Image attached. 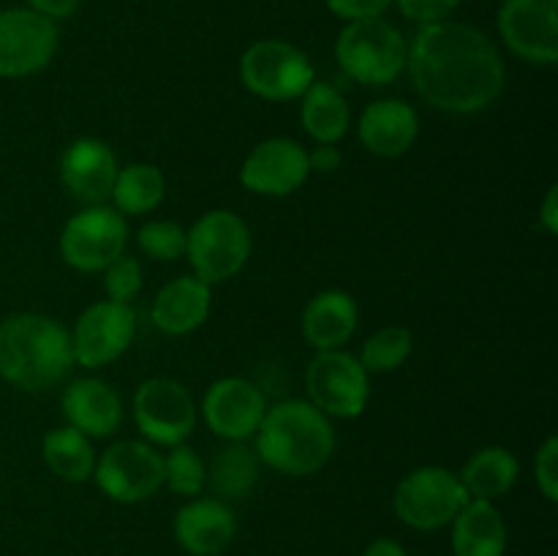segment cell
Segmentation results:
<instances>
[{
	"label": "cell",
	"instance_id": "cell-1",
	"mask_svg": "<svg viewBox=\"0 0 558 556\" xmlns=\"http://www.w3.org/2000/svg\"><path fill=\"white\" fill-rule=\"evenodd\" d=\"M407 69L423 101L450 114L488 109L507 80L499 47L480 27L452 20L420 27L407 49Z\"/></svg>",
	"mask_w": 558,
	"mask_h": 556
},
{
	"label": "cell",
	"instance_id": "cell-2",
	"mask_svg": "<svg viewBox=\"0 0 558 556\" xmlns=\"http://www.w3.org/2000/svg\"><path fill=\"white\" fill-rule=\"evenodd\" d=\"M74 368L71 333L52 316L20 311L0 319V376L27 392L58 387Z\"/></svg>",
	"mask_w": 558,
	"mask_h": 556
},
{
	"label": "cell",
	"instance_id": "cell-3",
	"mask_svg": "<svg viewBox=\"0 0 558 556\" xmlns=\"http://www.w3.org/2000/svg\"><path fill=\"white\" fill-rule=\"evenodd\" d=\"M336 431L311 401H281L267 407L256 431V456L287 478H308L330 461Z\"/></svg>",
	"mask_w": 558,
	"mask_h": 556
},
{
	"label": "cell",
	"instance_id": "cell-4",
	"mask_svg": "<svg viewBox=\"0 0 558 556\" xmlns=\"http://www.w3.org/2000/svg\"><path fill=\"white\" fill-rule=\"evenodd\" d=\"M407 38L385 16L347 22L336 38V60L347 76L381 87L407 71Z\"/></svg>",
	"mask_w": 558,
	"mask_h": 556
},
{
	"label": "cell",
	"instance_id": "cell-5",
	"mask_svg": "<svg viewBox=\"0 0 558 556\" xmlns=\"http://www.w3.org/2000/svg\"><path fill=\"white\" fill-rule=\"evenodd\" d=\"M194 276L207 287L234 278L251 256V229L238 213L210 210L189 229L185 238Z\"/></svg>",
	"mask_w": 558,
	"mask_h": 556
},
{
	"label": "cell",
	"instance_id": "cell-6",
	"mask_svg": "<svg viewBox=\"0 0 558 556\" xmlns=\"http://www.w3.org/2000/svg\"><path fill=\"white\" fill-rule=\"evenodd\" d=\"M240 80L265 101H292L314 82V63L298 44L259 38L240 58Z\"/></svg>",
	"mask_w": 558,
	"mask_h": 556
},
{
	"label": "cell",
	"instance_id": "cell-7",
	"mask_svg": "<svg viewBox=\"0 0 558 556\" xmlns=\"http://www.w3.org/2000/svg\"><path fill=\"white\" fill-rule=\"evenodd\" d=\"M469 501L456 472L445 467H420L398 483L392 507L401 523L417 532H436L456 521Z\"/></svg>",
	"mask_w": 558,
	"mask_h": 556
},
{
	"label": "cell",
	"instance_id": "cell-8",
	"mask_svg": "<svg viewBox=\"0 0 558 556\" xmlns=\"http://www.w3.org/2000/svg\"><path fill=\"white\" fill-rule=\"evenodd\" d=\"M58 22L27 5L0 9V80H22L47 69L58 52Z\"/></svg>",
	"mask_w": 558,
	"mask_h": 556
},
{
	"label": "cell",
	"instance_id": "cell-9",
	"mask_svg": "<svg viewBox=\"0 0 558 556\" xmlns=\"http://www.w3.org/2000/svg\"><path fill=\"white\" fill-rule=\"evenodd\" d=\"M129 223L123 213L107 205L85 207L71 216L60 232V256L80 273H101L109 262L125 254Z\"/></svg>",
	"mask_w": 558,
	"mask_h": 556
},
{
	"label": "cell",
	"instance_id": "cell-10",
	"mask_svg": "<svg viewBox=\"0 0 558 556\" xmlns=\"http://www.w3.org/2000/svg\"><path fill=\"white\" fill-rule=\"evenodd\" d=\"M305 387H308L311 403L327 418L352 420L360 418L368 407V371L354 354L343 349L316 352L305 371Z\"/></svg>",
	"mask_w": 558,
	"mask_h": 556
},
{
	"label": "cell",
	"instance_id": "cell-11",
	"mask_svg": "<svg viewBox=\"0 0 558 556\" xmlns=\"http://www.w3.org/2000/svg\"><path fill=\"white\" fill-rule=\"evenodd\" d=\"M93 478L112 501L136 505L150 499L163 485V456L145 442H118L101 452Z\"/></svg>",
	"mask_w": 558,
	"mask_h": 556
},
{
	"label": "cell",
	"instance_id": "cell-12",
	"mask_svg": "<svg viewBox=\"0 0 558 556\" xmlns=\"http://www.w3.org/2000/svg\"><path fill=\"white\" fill-rule=\"evenodd\" d=\"M134 420L153 445H183L196 425V403L180 382L153 376L136 387Z\"/></svg>",
	"mask_w": 558,
	"mask_h": 556
},
{
	"label": "cell",
	"instance_id": "cell-13",
	"mask_svg": "<svg viewBox=\"0 0 558 556\" xmlns=\"http://www.w3.org/2000/svg\"><path fill=\"white\" fill-rule=\"evenodd\" d=\"M136 336V314L129 303L98 300L87 305L71 330L74 363L85 368H101L114 363Z\"/></svg>",
	"mask_w": 558,
	"mask_h": 556
},
{
	"label": "cell",
	"instance_id": "cell-14",
	"mask_svg": "<svg viewBox=\"0 0 558 556\" xmlns=\"http://www.w3.org/2000/svg\"><path fill=\"white\" fill-rule=\"evenodd\" d=\"M499 36L515 58L534 65L558 60V0H505Z\"/></svg>",
	"mask_w": 558,
	"mask_h": 556
},
{
	"label": "cell",
	"instance_id": "cell-15",
	"mask_svg": "<svg viewBox=\"0 0 558 556\" xmlns=\"http://www.w3.org/2000/svg\"><path fill=\"white\" fill-rule=\"evenodd\" d=\"M308 150L289 136H270L245 156L240 183L259 196H289L308 180Z\"/></svg>",
	"mask_w": 558,
	"mask_h": 556
},
{
	"label": "cell",
	"instance_id": "cell-16",
	"mask_svg": "<svg viewBox=\"0 0 558 556\" xmlns=\"http://www.w3.org/2000/svg\"><path fill=\"white\" fill-rule=\"evenodd\" d=\"M267 401L259 387L245 376H223L213 382L202 398V414L216 436L227 442H245L259 431Z\"/></svg>",
	"mask_w": 558,
	"mask_h": 556
},
{
	"label": "cell",
	"instance_id": "cell-17",
	"mask_svg": "<svg viewBox=\"0 0 558 556\" xmlns=\"http://www.w3.org/2000/svg\"><path fill=\"white\" fill-rule=\"evenodd\" d=\"M118 169L112 147L96 136H80L60 156V180L69 194L87 207L104 205L112 196Z\"/></svg>",
	"mask_w": 558,
	"mask_h": 556
},
{
	"label": "cell",
	"instance_id": "cell-18",
	"mask_svg": "<svg viewBox=\"0 0 558 556\" xmlns=\"http://www.w3.org/2000/svg\"><path fill=\"white\" fill-rule=\"evenodd\" d=\"M238 534V521L227 501L191 499L174 516V540L191 556H221Z\"/></svg>",
	"mask_w": 558,
	"mask_h": 556
},
{
	"label": "cell",
	"instance_id": "cell-19",
	"mask_svg": "<svg viewBox=\"0 0 558 556\" xmlns=\"http://www.w3.org/2000/svg\"><path fill=\"white\" fill-rule=\"evenodd\" d=\"M63 414L71 428L87 439H107L123 423V401L118 390L101 379H74L63 392Z\"/></svg>",
	"mask_w": 558,
	"mask_h": 556
},
{
	"label": "cell",
	"instance_id": "cell-20",
	"mask_svg": "<svg viewBox=\"0 0 558 556\" xmlns=\"http://www.w3.org/2000/svg\"><path fill=\"white\" fill-rule=\"evenodd\" d=\"M357 134L365 150L374 156L398 158L412 150L420 134V118L414 107H409L401 98H381L363 109Z\"/></svg>",
	"mask_w": 558,
	"mask_h": 556
},
{
	"label": "cell",
	"instance_id": "cell-21",
	"mask_svg": "<svg viewBox=\"0 0 558 556\" xmlns=\"http://www.w3.org/2000/svg\"><path fill=\"white\" fill-rule=\"evenodd\" d=\"M210 287L202 278L180 276L158 289L150 319L167 336H185L205 325L210 314Z\"/></svg>",
	"mask_w": 558,
	"mask_h": 556
},
{
	"label": "cell",
	"instance_id": "cell-22",
	"mask_svg": "<svg viewBox=\"0 0 558 556\" xmlns=\"http://www.w3.org/2000/svg\"><path fill=\"white\" fill-rule=\"evenodd\" d=\"M357 303L349 292L325 289L314 294L303 311V336L316 352L343 349L357 330Z\"/></svg>",
	"mask_w": 558,
	"mask_h": 556
},
{
	"label": "cell",
	"instance_id": "cell-23",
	"mask_svg": "<svg viewBox=\"0 0 558 556\" xmlns=\"http://www.w3.org/2000/svg\"><path fill=\"white\" fill-rule=\"evenodd\" d=\"M456 556H505L507 527L494 501L469 499L452 521Z\"/></svg>",
	"mask_w": 558,
	"mask_h": 556
},
{
	"label": "cell",
	"instance_id": "cell-24",
	"mask_svg": "<svg viewBox=\"0 0 558 556\" xmlns=\"http://www.w3.org/2000/svg\"><path fill=\"white\" fill-rule=\"evenodd\" d=\"M518 474H521L518 458L507 447L494 445L474 452L466 461V467L461 469L458 480L466 488L469 499L494 501L518 483Z\"/></svg>",
	"mask_w": 558,
	"mask_h": 556
},
{
	"label": "cell",
	"instance_id": "cell-25",
	"mask_svg": "<svg viewBox=\"0 0 558 556\" xmlns=\"http://www.w3.org/2000/svg\"><path fill=\"white\" fill-rule=\"evenodd\" d=\"M300 120L316 145H336L352 123V112L341 93L327 82H311L308 90L303 93V107H300Z\"/></svg>",
	"mask_w": 558,
	"mask_h": 556
},
{
	"label": "cell",
	"instance_id": "cell-26",
	"mask_svg": "<svg viewBox=\"0 0 558 556\" xmlns=\"http://www.w3.org/2000/svg\"><path fill=\"white\" fill-rule=\"evenodd\" d=\"M41 452L49 472L54 478L65 480V483H85V480L93 478L96 452H93L90 439L76 428H71V425L47 431Z\"/></svg>",
	"mask_w": 558,
	"mask_h": 556
},
{
	"label": "cell",
	"instance_id": "cell-27",
	"mask_svg": "<svg viewBox=\"0 0 558 556\" xmlns=\"http://www.w3.org/2000/svg\"><path fill=\"white\" fill-rule=\"evenodd\" d=\"M163 196H167V178L161 174V169L153 167V164L136 161L118 169L109 200L114 202V210L118 213L142 216V213L156 210L163 202Z\"/></svg>",
	"mask_w": 558,
	"mask_h": 556
},
{
	"label": "cell",
	"instance_id": "cell-28",
	"mask_svg": "<svg viewBox=\"0 0 558 556\" xmlns=\"http://www.w3.org/2000/svg\"><path fill=\"white\" fill-rule=\"evenodd\" d=\"M207 480L223 499H243L259 483V456L243 442H229L213 456Z\"/></svg>",
	"mask_w": 558,
	"mask_h": 556
},
{
	"label": "cell",
	"instance_id": "cell-29",
	"mask_svg": "<svg viewBox=\"0 0 558 556\" xmlns=\"http://www.w3.org/2000/svg\"><path fill=\"white\" fill-rule=\"evenodd\" d=\"M412 347V333L407 327L387 325L376 330L374 336L365 338L363 352H360L357 360L368 374H387V371H396L398 365L407 363Z\"/></svg>",
	"mask_w": 558,
	"mask_h": 556
},
{
	"label": "cell",
	"instance_id": "cell-30",
	"mask_svg": "<svg viewBox=\"0 0 558 556\" xmlns=\"http://www.w3.org/2000/svg\"><path fill=\"white\" fill-rule=\"evenodd\" d=\"M163 485L172 494L199 496L207 485V467L189 445H174L163 458Z\"/></svg>",
	"mask_w": 558,
	"mask_h": 556
},
{
	"label": "cell",
	"instance_id": "cell-31",
	"mask_svg": "<svg viewBox=\"0 0 558 556\" xmlns=\"http://www.w3.org/2000/svg\"><path fill=\"white\" fill-rule=\"evenodd\" d=\"M185 232L178 221H167V218H158V221H147L145 227H140L136 232V245L145 251L150 259L156 262H174L180 256H185Z\"/></svg>",
	"mask_w": 558,
	"mask_h": 556
},
{
	"label": "cell",
	"instance_id": "cell-32",
	"mask_svg": "<svg viewBox=\"0 0 558 556\" xmlns=\"http://www.w3.org/2000/svg\"><path fill=\"white\" fill-rule=\"evenodd\" d=\"M104 292L114 303H129L142 292V265L136 256L120 254L104 267Z\"/></svg>",
	"mask_w": 558,
	"mask_h": 556
},
{
	"label": "cell",
	"instance_id": "cell-33",
	"mask_svg": "<svg viewBox=\"0 0 558 556\" xmlns=\"http://www.w3.org/2000/svg\"><path fill=\"white\" fill-rule=\"evenodd\" d=\"M407 20L423 25H434V22L450 20L452 11L461 5V0H392Z\"/></svg>",
	"mask_w": 558,
	"mask_h": 556
},
{
	"label": "cell",
	"instance_id": "cell-34",
	"mask_svg": "<svg viewBox=\"0 0 558 556\" xmlns=\"http://www.w3.org/2000/svg\"><path fill=\"white\" fill-rule=\"evenodd\" d=\"M534 478H537L539 491L548 501L558 499V439L548 436L534 458Z\"/></svg>",
	"mask_w": 558,
	"mask_h": 556
},
{
	"label": "cell",
	"instance_id": "cell-35",
	"mask_svg": "<svg viewBox=\"0 0 558 556\" xmlns=\"http://www.w3.org/2000/svg\"><path fill=\"white\" fill-rule=\"evenodd\" d=\"M327 11L343 22H360V20H376L385 16L392 0H325Z\"/></svg>",
	"mask_w": 558,
	"mask_h": 556
},
{
	"label": "cell",
	"instance_id": "cell-36",
	"mask_svg": "<svg viewBox=\"0 0 558 556\" xmlns=\"http://www.w3.org/2000/svg\"><path fill=\"white\" fill-rule=\"evenodd\" d=\"M82 0H25L27 9L38 11V14L49 16V20H65V16L74 14L80 9Z\"/></svg>",
	"mask_w": 558,
	"mask_h": 556
},
{
	"label": "cell",
	"instance_id": "cell-37",
	"mask_svg": "<svg viewBox=\"0 0 558 556\" xmlns=\"http://www.w3.org/2000/svg\"><path fill=\"white\" fill-rule=\"evenodd\" d=\"M308 167L311 172H336L341 167V153L336 145H319L308 153Z\"/></svg>",
	"mask_w": 558,
	"mask_h": 556
},
{
	"label": "cell",
	"instance_id": "cell-38",
	"mask_svg": "<svg viewBox=\"0 0 558 556\" xmlns=\"http://www.w3.org/2000/svg\"><path fill=\"white\" fill-rule=\"evenodd\" d=\"M539 223L548 234L558 232V189L550 185L543 196V205H539Z\"/></svg>",
	"mask_w": 558,
	"mask_h": 556
},
{
	"label": "cell",
	"instance_id": "cell-39",
	"mask_svg": "<svg viewBox=\"0 0 558 556\" xmlns=\"http://www.w3.org/2000/svg\"><path fill=\"white\" fill-rule=\"evenodd\" d=\"M363 556H407V551H403V545L398 540L379 537L363 551Z\"/></svg>",
	"mask_w": 558,
	"mask_h": 556
}]
</instances>
